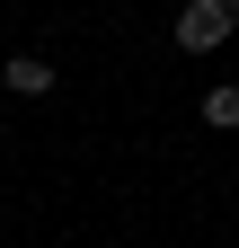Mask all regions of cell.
<instances>
[{"mask_svg": "<svg viewBox=\"0 0 239 248\" xmlns=\"http://www.w3.org/2000/svg\"><path fill=\"white\" fill-rule=\"evenodd\" d=\"M0 80H9V98H45V89H53V62H45V53H9Z\"/></svg>", "mask_w": 239, "mask_h": 248, "instance_id": "7a4b0ae2", "label": "cell"}, {"mask_svg": "<svg viewBox=\"0 0 239 248\" xmlns=\"http://www.w3.org/2000/svg\"><path fill=\"white\" fill-rule=\"evenodd\" d=\"M204 124H213V133H239V80L204 89Z\"/></svg>", "mask_w": 239, "mask_h": 248, "instance_id": "3957f363", "label": "cell"}, {"mask_svg": "<svg viewBox=\"0 0 239 248\" xmlns=\"http://www.w3.org/2000/svg\"><path fill=\"white\" fill-rule=\"evenodd\" d=\"M230 27H239L230 0H186V9H177V53H213Z\"/></svg>", "mask_w": 239, "mask_h": 248, "instance_id": "6da1fadb", "label": "cell"}, {"mask_svg": "<svg viewBox=\"0 0 239 248\" xmlns=\"http://www.w3.org/2000/svg\"><path fill=\"white\" fill-rule=\"evenodd\" d=\"M230 18H239V0H230Z\"/></svg>", "mask_w": 239, "mask_h": 248, "instance_id": "277c9868", "label": "cell"}]
</instances>
